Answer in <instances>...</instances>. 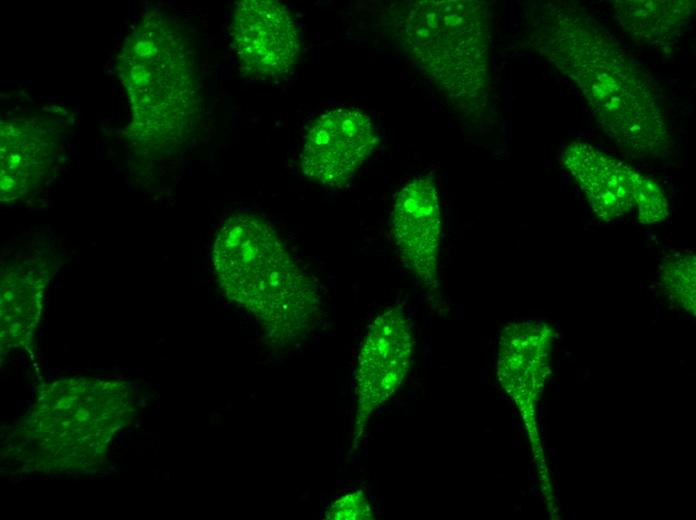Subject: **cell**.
Masks as SVG:
<instances>
[{
    "label": "cell",
    "mask_w": 696,
    "mask_h": 520,
    "mask_svg": "<svg viewBox=\"0 0 696 520\" xmlns=\"http://www.w3.org/2000/svg\"><path fill=\"white\" fill-rule=\"evenodd\" d=\"M561 158L600 219L615 220L634 208L643 176L638 170L583 142L566 146Z\"/></svg>",
    "instance_id": "cell-12"
},
{
    "label": "cell",
    "mask_w": 696,
    "mask_h": 520,
    "mask_svg": "<svg viewBox=\"0 0 696 520\" xmlns=\"http://www.w3.org/2000/svg\"><path fill=\"white\" fill-rule=\"evenodd\" d=\"M635 206L638 221L644 225L660 223L669 213L668 201L663 190L654 179L644 174L636 192Z\"/></svg>",
    "instance_id": "cell-16"
},
{
    "label": "cell",
    "mask_w": 696,
    "mask_h": 520,
    "mask_svg": "<svg viewBox=\"0 0 696 520\" xmlns=\"http://www.w3.org/2000/svg\"><path fill=\"white\" fill-rule=\"evenodd\" d=\"M230 36L240 66L259 78L285 76L301 51L298 27L288 8L278 1L236 3Z\"/></svg>",
    "instance_id": "cell-7"
},
{
    "label": "cell",
    "mask_w": 696,
    "mask_h": 520,
    "mask_svg": "<svg viewBox=\"0 0 696 520\" xmlns=\"http://www.w3.org/2000/svg\"><path fill=\"white\" fill-rule=\"evenodd\" d=\"M536 47L582 91L604 132L634 157L661 156L671 136L654 84L588 17L543 6Z\"/></svg>",
    "instance_id": "cell-1"
},
{
    "label": "cell",
    "mask_w": 696,
    "mask_h": 520,
    "mask_svg": "<svg viewBox=\"0 0 696 520\" xmlns=\"http://www.w3.org/2000/svg\"><path fill=\"white\" fill-rule=\"evenodd\" d=\"M617 18L635 40L653 43L672 36L690 21L694 1H617Z\"/></svg>",
    "instance_id": "cell-14"
},
{
    "label": "cell",
    "mask_w": 696,
    "mask_h": 520,
    "mask_svg": "<svg viewBox=\"0 0 696 520\" xmlns=\"http://www.w3.org/2000/svg\"><path fill=\"white\" fill-rule=\"evenodd\" d=\"M325 518L331 520H368L373 519V511L366 495L361 490H357L334 501L327 509Z\"/></svg>",
    "instance_id": "cell-17"
},
{
    "label": "cell",
    "mask_w": 696,
    "mask_h": 520,
    "mask_svg": "<svg viewBox=\"0 0 696 520\" xmlns=\"http://www.w3.org/2000/svg\"><path fill=\"white\" fill-rule=\"evenodd\" d=\"M212 264L224 294L257 318L273 342L299 339L316 323L315 281L261 216L229 217L216 233Z\"/></svg>",
    "instance_id": "cell-3"
},
{
    "label": "cell",
    "mask_w": 696,
    "mask_h": 520,
    "mask_svg": "<svg viewBox=\"0 0 696 520\" xmlns=\"http://www.w3.org/2000/svg\"><path fill=\"white\" fill-rule=\"evenodd\" d=\"M116 67L131 110L133 145L155 154L186 141L200 116L202 92L180 22L164 11H146L127 36Z\"/></svg>",
    "instance_id": "cell-2"
},
{
    "label": "cell",
    "mask_w": 696,
    "mask_h": 520,
    "mask_svg": "<svg viewBox=\"0 0 696 520\" xmlns=\"http://www.w3.org/2000/svg\"><path fill=\"white\" fill-rule=\"evenodd\" d=\"M550 341V330L543 323L520 321L507 326L498 348V373L504 386H530L547 362Z\"/></svg>",
    "instance_id": "cell-13"
},
{
    "label": "cell",
    "mask_w": 696,
    "mask_h": 520,
    "mask_svg": "<svg viewBox=\"0 0 696 520\" xmlns=\"http://www.w3.org/2000/svg\"><path fill=\"white\" fill-rule=\"evenodd\" d=\"M408 56L458 107H482L488 93V18L475 1H418L401 13Z\"/></svg>",
    "instance_id": "cell-5"
},
{
    "label": "cell",
    "mask_w": 696,
    "mask_h": 520,
    "mask_svg": "<svg viewBox=\"0 0 696 520\" xmlns=\"http://www.w3.org/2000/svg\"><path fill=\"white\" fill-rule=\"evenodd\" d=\"M392 235L407 270L430 293L440 287L441 210L432 178L419 175L398 192Z\"/></svg>",
    "instance_id": "cell-9"
},
{
    "label": "cell",
    "mask_w": 696,
    "mask_h": 520,
    "mask_svg": "<svg viewBox=\"0 0 696 520\" xmlns=\"http://www.w3.org/2000/svg\"><path fill=\"white\" fill-rule=\"evenodd\" d=\"M135 413L132 391L121 381L61 378L40 387L21 421V446L51 471L97 465L117 431Z\"/></svg>",
    "instance_id": "cell-4"
},
{
    "label": "cell",
    "mask_w": 696,
    "mask_h": 520,
    "mask_svg": "<svg viewBox=\"0 0 696 520\" xmlns=\"http://www.w3.org/2000/svg\"><path fill=\"white\" fill-rule=\"evenodd\" d=\"M55 266L53 256L35 245L16 251L1 269V343L16 348L33 338L43 291Z\"/></svg>",
    "instance_id": "cell-11"
},
{
    "label": "cell",
    "mask_w": 696,
    "mask_h": 520,
    "mask_svg": "<svg viewBox=\"0 0 696 520\" xmlns=\"http://www.w3.org/2000/svg\"><path fill=\"white\" fill-rule=\"evenodd\" d=\"M412 324L400 306L380 313L361 345L355 370L354 448L374 412L400 388L414 355Z\"/></svg>",
    "instance_id": "cell-6"
},
{
    "label": "cell",
    "mask_w": 696,
    "mask_h": 520,
    "mask_svg": "<svg viewBox=\"0 0 696 520\" xmlns=\"http://www.w3.org/2000/svg\"><path fill=\"white\" fill-rule=\"evenodd\" d=\"M377 143L369 116L354 108L322 113L308 130L300 153V169L324 186L348 182L372 154Z\"/></svg>",
    "instance_id": "cell-8"
},
{
    "label": "cell",
    "mask_w": 696,
    "mask_h": 520,
    "mask_svg": "<svg viewBox=\"0 0 696 520\" xmlns=\"http://www.w3.org/2000/svg\"><path fill=\"white\" fill-rule=\"evenodd\" d=\"M663 285L678 301L689 303L694 308L695 300V256L685 253L676 256L664 268Z\"/></svg>",
    "instance_id": "cell-15"
},
{
    "label": "cell",
    "mask_w": 696,
    "mask_h": 520,
    "mask_svg": "<svg viewBox=\"0 0 696 520\" xmlns=\"http://www.w3.org/2000/svg\"><path fill=\"white\" fill-rule=\"evenodd\" d=\"M62 129L43 116L1 122V200L22 199L47 180L59 149Z\"/></svg>",
    "instance_id": "cell-10"
}]
</instances>
